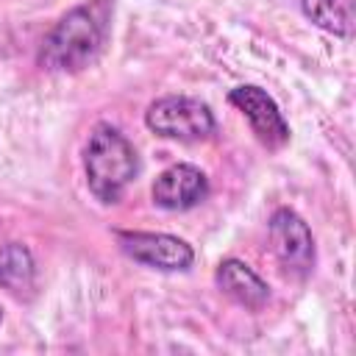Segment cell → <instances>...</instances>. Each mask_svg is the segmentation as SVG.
Here are the masks:
<instances>
[{"label": "cell", "mask_w": 356, "mask_h": 356, "mask_svg": "<svg viewBox=\"0 0 356 356\" xmlns=\"http://www.w3.org/2000/svg\"><path fill=\"white\" fill-rule=\"evenodd\" d=\"M120 250L150 270L159 273H184L192 267L195 261V248L175 236V234H164V231H114Z\"/></svg>", "instance_id": "5b68a950"}, {"label": "cell", "mask_w": 356, "mask_h": 356, "mask_svg": "<svg viewBox=\"0 0 356 356\" xmlns=\"http://www.w3.org/2000/svg\"><path fill=\"white\" fill-rule=\"evenodd\" d=\"M300 11L320 31L339 39H353V0H300Z\"/></svg>", "instance_id": "30bf717a"}, {"label": "cell", "mask_w": 356, "mask_h": 356, "mask_svg": "<svg viewBox=\"0 0 356 356\" xmlns=\"http://www.w3.org/2000/svg\"><path fill=\"white\" fill-rule=\"evenodd\" d=\"M228 103L248 120L250 131L267 150H281L289 142V122L284 120L278 103L256 83H239L228 92Z\"/></svg>", "instance_id": "8992f818"}, {"label": "cell", "mask_w": 356, "mask_h": 356, "mask_svg": "<svg viewBox=\"0 0 356 356\" xmlns=\"http://www.w3.org/2000/svg\"><path fill=\"white\" fill-rule=\"evenodd\" d=\"M145 128L161 139L175 142H203L214 136L217 120L209 103L189 95H164L156 97L145 111Z\"/></svg>", "instance_id": "3957f363"}, {"label": "cell", "mask_w": 356, "mask_h": 356, "mask_svg": "<svg viewBox=\"0 0 356 356\" xmlns=\"http://www.w3.org/2000/svg\"><path fill=\"white\" fill-rule=\"evenodd\" d=\"M0 323H3V309H0Z\"/></svg>", "instance_id": "8fae6325"}, {"label": "cell", "mask_w": 356, "mask_h": 356, "mask_svg": "<svg viewBox=\"0 0 356 356\" xmlns=\"http://www.w3.org/2000/svg\"><path fill=\"white\" fill-rule=\"evenodd\" d=\"M114 0H83L44 33L36 61L47 72H81L103 53L111 33Z\"/></svg>", "instance_id": "6da1fadb"}, {"label": "cell", "mask_w": 356, "mask_h": 356, "mask_svg": "<svg viewBox=\"0 0 356 356\" xmlns=\"http://www.w3.org/2000/svg\"><path fill=\"white\" fill-rule=\"evenodd\" d=\"M267 236H270V248L278 259V264L295 275V278H309L314 273V261H317V248H314V236L309 222L289 206H281L270 214L267 220Z\"/></svg>", "instance_id": "277c9868"}, {"label": "cell", "mask_w": 356, "mask_h": 356, "mask_svg": "<svg viewBox=\"0 0 356 356\" xmlns=\"http://www.w3.org/2000/svg\"><path fill=\"white\" fill-rule=\"evenodd\" d=\"M0 286L14 298H31L36 289V259L22 242L0 245Z\"/></svg>", "instance_id": "9c48e42d"}, {"label": "cell", "mask_w": 356, "mask_h": 356, "mask_svg": "<svg viewBox=\"0 0 356 356\" xmlns=\"http://www.w3.org/2000/svg\"><path fill=\"white\" fill-rule=\"evenodd\" d=\"M83 172L92 197L103 206H117L139 175V153L120 128L97 122L83 147Z\"/></svg>", "instance_id": "7a4b0ae2"}, {"label": "cell", "mask_w": 356, "mask_h": 356, "mask_svg": "<svg viewBox=\"0 0 356 356\" xmlns=\"http://www.w3.org/2000/svg\"><path fill=\"white\" fill-rule=\"evenodd\" d=\"M214 284L217 289L231 298L236 306L242 309H250V312H259L261 306H267L270 300V286L267 281L242 259L236 256H228L217 264L214 270Z\"/></svg>", "instance_id": "ba28073f"}, {"label": "cell", "mask_w": 356, "mask_h": 356, "mask_svg": "<svg viewBox=\"0 0 356 356\" xmlns=\"http://www.w3.org/2000/svg\"><path fill=\"white\" fill-rule=\"evenodd\" d=\"M209 189H211L209 178L200 167L189 161H178L156 175L150 186V197L164 211H189L209 197Z\"/></svg>", "instance_id": "52a82bcc"}]
</instances>
